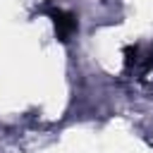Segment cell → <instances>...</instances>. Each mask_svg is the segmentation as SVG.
I'll use <instances>...</instances> for the list:
<instances>
[{
  "instance_id": "cell-1",
  "label": "cell",
  "mask_w": 153,
  "mask_h": 153,
  "mask_svg": "<svg viewBox=\"0 0 153 153\" xmlns=\"http://www.w3.org/2000/svg\"><path fill=\"white\" fill-rule=\"evenodd\" d=\"M50 19H53L55 33H57V38H60L62 43H67V41L74 36V31L79 29L76 17H74L72 12H67V10H53V12H50Z\"/></svg>"
}]
</instances>
